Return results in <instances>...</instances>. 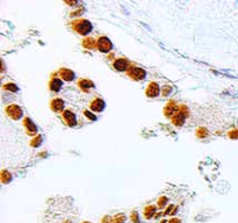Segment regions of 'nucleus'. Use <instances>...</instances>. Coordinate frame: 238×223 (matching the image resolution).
Here are the masks:
<instances>
[{"label":"nucleus","instance_id":"nucleus-3","mask_svg":"<svg viewBox=\"0 0 238 223\" xmlns=\"http://www.w3.org/2000/svg\"><path fill=\"white\" fill-rule=\"evenodd\" d=\"M98 47L100 49L101 51H108L110 48H112V43L109 42V40H107L106 37H101L100 41H99V44H98Z\"/></svg>","mask_w":238,"mask_h":223},{"label":"nucleus","instance_id":"nucleus-8","mask_svg":"<svg viewBox=\"0 0 238 223\" xmlns=\"http://www.w3.org/2000/svg\"><path fill=\"white\" fill-rule=\"evenodd\" d=\"M61 73H62L63 79H65L66 81H70V80H72V79L74 78V75H73V72H71L70 70H64V69H63L62 71H61Z\"/></svg>","mask_w":238,"mask_h":223},{"label":"nucleus","instance_id":"nucleus-1","mask_svg":"<svg viewBox=\"0 0 238 223\" xmlns=\"http://www.w3.org/2000/svg\"><path fill=\"white\" fill-rule=\"evenodd\" d=\"M76 30H78L81 35H85L91 30V24L87 21H80L79 24L76 26Z\"/></svg>","mask_w":238,"mask_h":223},{"label":"nucleus","instance_id":"nucleus-5","mask_svg":"<svg viewBox=\"0 0 238 223\" xmlns=\"http://www.w3.org/2000/svg\"><path fill=\"white\" fill-rule=\"evenodd\" d=\"M147 94H148L149 96H156V95L159 94V87H158L157 84L151 83V84L149 85L148 90H147Z\"/></svg>","mask_w":238,"mask_h":223},{"label":"nucleus","instance_id":"nucleus-9","mask_svg":"<svg viewBox=\"0 0 238 223\" xmlns=\"http://www.w3.org/2000/svg\"><path fill=\"white\" fill-rule=\"evenodd\" d=\"M114 66L117 69V70H124L125 67L128 66V64H127V62L124 61V59H119V61H116V62L114 63Z\"/></svg>","mask_w":238,"mask_h":223},{"label":"nucleus","instance_id":"nucleus-6","mask_svg":"<svg viewBox=\"0 0 238 223\" xmlns=\"http://www.w3.org/2000/svg\"><path fill=\"white\" fill-rule=\"evenodd\" d=\"M64 120L66 121V123L69 124V126L76 124V116L72 114L70 110H66V112L64 113Z\"/></svg>","mask_w":238,"mask_h":223},{"label":"nucleus","instance_id":"nucleus-2","mask_svg":"<svg viewBox=\"0 0 238 223\" xmlns=\"http://www.w3.org/2000/svg\"><path fill=\"white\" fill-rule=\"evenodd\" d=\"M7 110H8V115L14 120L21 118V115H22V112L18 106H11V107L7 108Z\"/></svg>","mask_w":238,"mask_h":223},{"label":"nucleus","instance_id":"nucleus-12","mask_svg":"<svg viewBox=\"0 0 238 223\" xmlns=\"http://www.w3.org/2000/svg\"><path fill=\"white\" fill-rule=\"evenodd\" d=\"M26 126H27V128H28V130H30V131H35L36 130V127L34 126L33 123H32V121L29 119H26Z\"/></svg>","mask_w":238,"mask_h":223},{"label":"nucleus","instance_id":"nucleus-10","mask_svg":"<svg viewBox=\"0 0 238 223\" xmlns=\"http://www.w3.org/2000/svg\"><path fill=\"white\" fill-rule=\"evenodd\" d=\"M53 108L55 110H61L63 108V101L61 99H56L53 101Z\"/></svg>","mask_w":238,"mask_h":223},{"label":"nucleus","instance_id":"nucleus-4","mask_svg":"<svg viewBox=\"0 0 238 223\" xmlns=\"http://www.w3.org/2000/svg\"><path fill=\"white\" fill-rule=\"evenodd\" d=\"M129 76H131L135 79H143L145 77V71H143L142 69H138V67H134L133 70L129 72Z\"/></svg>","mask_w":238,"mask_h":223},{"label":"nucleus","instance_id":"nucleus-11","mask_svg":"<svg viewBox=\"0 0 238 223\" xmlns=\"http://www.w3.org/2000/svg\"><path fill=\"white\" fill-rule=\"evenodd\" d=\"M61 86H62V81L58 80V79H53V80L51 81L50 87H51V90H53V91H58L59 88H61Z\"/></svg>","mask_w":238,"mask_h":223},{"label":"nucleus","instance_id":"nucleus-7","mask_svg":"<svg viewBox=\"0 0 238 223\" xmlns=\"http://www.w3.org/2000/svg\"><path fill=\"white\" fill-rule=\"evenodd\" d=\"M104 106H105V104H104V101L101 99H95L93 102H92V105H91V108L93 109V110H95V112H100L101 109H104Z\"/></svg>","mask_w":238,"mask_h":223}]
</instances>
